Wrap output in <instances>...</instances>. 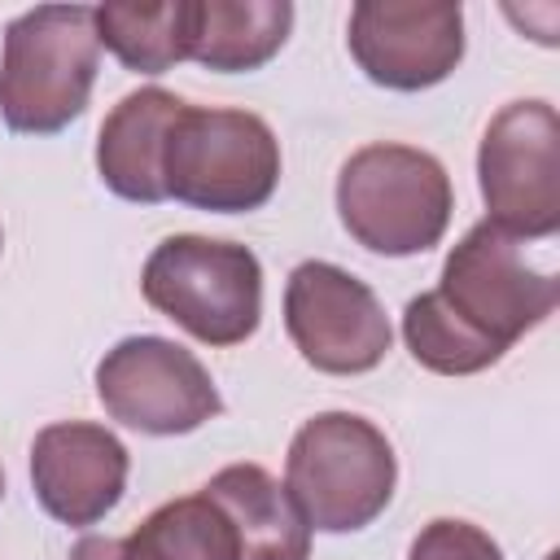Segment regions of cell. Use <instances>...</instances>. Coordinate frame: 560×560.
I'll use <instances>...</instances> for the list:
<instances>
[{"label":"cell","mask_w":560,"mask_h":560,"mask_svg":"<svg viewBox=\"0 0 560 560\" xmlns=\"http://www.w3.org/2000/svg\"><path fill=\"white\" fill-rule=\"evenodd\" d=\"M144 302L206 346H241L262 319V262L249 245L166 236L140 271Z\"/></svg>","instance_id":"277c9868"},{"label":"cell","mask_w":560,"mask_h":560,"mask_svg":"<svg viewBox=\"0 0 560 560\" xmlns=\"http://www.w3.org/2000/svg\"><path fill=\"white\" fill-rule=\"evenodd\" d=\"M407 560H503V551L481 525L459 516H438L411 538Z\"/></svg>","instance_id":"ac0fdd59"},{"label":"cell","mask_w":560,"mask_h":560,"mask_svg":"<svg viewBox=\"0 0 560 560\" xmlns=\"http://www.w3.org/2000/svg\"><path fill=\"white\" fill-rule=\"evenodd\" d=\"M402 341H407L411 359L438 376H472L503 359L499 346H490L486 337H477L468 324H459L451 315V306L438 298V289H429L402 306Z\"/></svg>","instance_id":"e0dca14e"},{"label":"cell","mask_w":560,"mask_h":560,"mask_svg":"<svg viewBox=\"0 0 560 560\" xmlns=\"http://www.w3.org/2000/svg\"><path fill=\"white\" fill-rule=\"evenodd\" d=\"M101 66L92 4H35L4 26L0 118L18 136L70 127L92 96Z\"/></svg>","instance_id":"6da1fadb"},{"label":"cell","mask_w":560,"mask_h":560,"mask_svg":"<svg viewBox=\"0 0 560 560\" xmlns=\"http://www.w3.org/2000/svg\"><path fill=\"white\" fill-rule=\"evenodd\" d=\"M455 210L446 166L411 144H363L337 175L341 228L372 254L411 258L446 236Z\"/></svg>","instance_id":"3957f363"},{"label":"cell","mask_w":560,"mask_h":560,"mask_svg":"<svg viewBox=\"0 0 560 560\" xmlns=\"http://www.w3.org/2000/svg\"><path fill=\"white\" fill-rule=\"evenodd\" d=\"M346 48L389 92H424L464 61V9L451 0H359Z\"/></svg>","instance_id":"30bf717a"},{"label":"cell","mask_w":560,"mask_h":560,"mask_svg":"<svg viewBox=\"0 0 560 560\" xmlns=\"http://www.w3.org/2000/svg\"><path fill=\"white\" fill-rule=\"evenodd\" d=\"M70 560H149L131 538H101V534H88L74 542Z\"/></svg>","instance_id":"d6986e66"},{"label":"cell","mask_w":560,"mask_h":560,"mask_svg":"<svg viewBox=\"0 0 560 560\" xmlns=\"http://www.w3.org/2000/svg\"><path fill=\"white\" fill-rule=\"evenodd\" d=\"M96 39L131 74H166L171 66L188 61L192 0H166V4L114 0V4H96Z\"/></svg>","instance_id":"9a60e30c"},{"label":"cell","mask_w":560,"mask_h":560,"mask_svg":"<svg viewBox=\"0 0 560 560\" xmlns=\"http://www.w3.org/2000/svg\"><path fill=\"white\" fill-rule=\"evenodd\" d=\"M293 31L289 0H192L188 57L219 74L267 66Z\"/></svg>","instance_id":"5bb4252c"},{"label":"cell","mask_w":560,"mask_h":560,"mask_svg":"<svg viewBox=\"0 0 560 560\" xmlns=\"http://www.w3.org/2000/svg\"><path fill=\"white\" fill-rule=\"evenodd\" d=\"M284 328L298 354L328 376L372 372L394 341L381 298L359 276L324 258H306L289 271Z\"/></svg>","instance_id":"9c48e42d"},{"label":"cell","mask_w":560,"mask_h":560,"mask_svg":"<svg viewBox=\"0 0 560 560\" xmlns=\"http://www.w3.org/2000/svg\"><path fill=\"white\" fill-rule=\"evenodd\" d=\"M0 499H4V468H0Z\"/></svg>","instance_id":"ffe728a7"},{"label":"cell","mask_w":560,"mask_h":560,"mask_svg":"<svg viewBox=\"0 0 560 560\" xmlns=\"http://www.w3.org/2000/svg\"><path fill=\"white\" fill-rule=\"evenodd\" d=\"M127 446L92 420H57L31 442V486L39 508L61 525L105 521L127 490Z\"/></svg>","instance_id":"8fae6325"},{"label":"cell","mask_w":560,"mask_h":560,"mask_svg":"<svg viewBox=\"0 0 560 560\" xmlns=\"http://www.w3.org/2000/svg\"><path fill=\"white\" fill-rule=\"evenodd\" d=\"M486 223L512 241H547L560 228V118L551 101H508L477 149Z\"/></svg>","instance_id":"8992f818"},{"label":"cell","mask_w":560,"mask_h":560,"mask_svg":"<svg viewBox=\"0 0 560 560\" xmlns=\"http://www.w3.org/2000/svg\"><path fill=\"white\" fill-rule=\"evenodd\" d=\"M398 459L389 438L354 411L311 416L284 459V490L319 534L368 529L394 499Z\"/></svg>","instance_id":"7a4b0ae2"},{"label":"cell","mask_w":560,"mask_h":560,"mask_svg":"<svg viewBox=\"0 0 560 560\" xmlns=\"http://www.w3.org/2000/svg\"><path fill=\"white\" fill-rule=\"evenodd\" d=\"M166 197L210 214H245L280 184V140L249 109L184 105L162 162Z\"/></svg>","instance_id":"5b68a950"},{"label":"cell","mask_w":560,"mask_h":560,"mask_svg":"<svg viewBox=\"0 0 560 560\" xmlns=\"http://www.w3.org/2000/svg\"><path fill=\"white\" fill-rule=\"evenodd\" d=\"M127 538L149 560H241L236 529L210 494H184L153 508Z\"/></svg>","instance_id":"2e32d148"},{"label":"cell","mask_w":560,"mask_h":560,"mask_svg":"<svg viewBox=\"0 0 560 560\" xmlns=\"http://www.w3.org/2000/svg\"><path fill=\"white\" fill-rule=\"evenodd\" d=\"M201 494H210L232 521L241 560H311V525L267 468L228 464L201 486Z\"/></svg>","instance_id":"4fadbf2b"},{"label":"cell","mask_w":560,"mask_h":560,"mask_svg":"<svg viewBox=\"0 0 560 560\" xmlns=\"http://www.w3.org/2000/svg\"><path fill=\"white\" fill-rule=\"evenodd\" d=\"M438 298L451 306L459 324L499 346L503 354L534 332L560 298L556 276L534 271L521 254V241L499 232L494 223H472L442 262Z\"/></svg>","instance_id":"52a82bcc"},{"label":"cell","mask_w":560,"mask_h":560,"mask_svg":"<svg viewBox=\"0 0 560 560\" xmlns=\"http://www.w3.org/2000/svg\"><path fill=\"white\" fill-rule=\"evenodd\" d=\"M0 249H4V232H0Z\"/></svg>","instance_id":"44dd1931"},{"label":"cell","mask_w":560,"mask_h":560,"mask_svg":"<svg viewBox=\"0 0 560 560\" xmlns=\"http://www.w3.org/2000/svg\"><path fill=\"white\" fill-rule=\"evenodd\" d=\"M96 398L109 420L149 433L175 438L192 433L223 411V398L206 363L171 337H122L96 363Z\"/></svg>","instance_id":"ba28073f"},{"label":"cell","mask_w":560,"mask_h":560,"mask_svg":"<svg viewBox=\"0 0 560 560\" xmlns=\"http://www.w3.org/2000/svg\"><path fill=\"white\" fill-rule=\"evenodd\" d=\"M184 105L188 101H179L166 88H136L105 114L101 136H96V171L114 197L136 201V206L166 201L162 162H166V140Z\"/></svg>","instance_id":"7c38bea8"}]
</instances>
